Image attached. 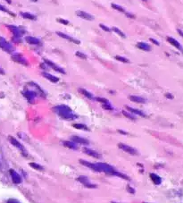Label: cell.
<instances>
[{
    "label": "cell",
    "mask_w": 183,
    "mask_h": 203,
    "mask_svg": "<svg viewBox=\"0 0 183 203\" xmlns=\"http://www.w3.org/2000/svg\"><path fill=\"white\" fill-rule=\"evenodd\" d=\"M80 163L82 164L83 166H88L90 169H92L96 172H102V173H105L107 174H111V175H116V176H119V177H122L123 179H127L129 180L130 178L124 174H122L121 173L116 172L114 170V168L112 167V166L108 165V164H105V163H90L89 161H86V160H82L81 159L80 160Z\"/></svg>",
    "instance_id": "obj_1"
},
{
    "label": "cell",
    "mask_w": 183,
    "mask_h": 203,
    "mask_svg": "<svg viewBox=\"0 0 183 203\" xmlns=\"http://www.w3.org/2000/svg\"><path fill=\"white\" fill-rule=\"evenodd\" d=\"M54 111L61 118L65 120H73L77 116L73 114L71 109L65 105H59L54 107Z\"/></svg>",
    "instance_id": "obj_2"
},
{
    "label": "cell",
    "mask_w": 183,
    "mask_h": 203,
    "mask_svg": "<svg viewBox=\"0 0 183 203\" xmlns=\"http://www.w3.org/2000/svg\"><path fill=\"white\" fill-rule=\"evenodd\" d=\"M0 48L4 51L8 52V53H12L13 51V49H14L13 47L11 45L10 43L7 42L4 38H2L1 36H0Z\"/></svg>",
    "instance_id": "obj_3"
},
{
    "label": "cell",
    "mask_w": 183,
    "mask_h": 203,
    "mask_svg": "<svg viewBox=\"0 0 183 203\" xmlns=\"http://www.w3.org/2000/svg\"><path fill=\"white\" fill-rule=\"evenodd\" d=\"M118 147H119L121 150H122L123 151L128 153V154H131V155H132V156H137V155H138V151H137L134 148L129 146V145H126V144H123V143H119V144H118Z\"/></svg>",
    "instance_id": "obj_4"
},
{
    "label": "cell",
    "mask_w": 183,
    "mask_h": 203,
    "mask_svg": "<svg viewBox=\"0 0 183 203\" xmlns=\"http://www.w3.org/2000/svg\"><path fill=\"white\" fill-rule=\"evenodd\" d=\"M78 181H79L80 183H82L84 186H86L87 188H91L92 189V188H96V187H97V185L93 184V183H92L86 176H84V175L78 177Z\"/></svg>",
    "instance_id": "obj_5"
},
{
    "label": "cell",
    "mask_w": 183,
    "mask_h": 203,
    "mask_svg": "<svg viewBox=\"0 0 183 203\" xmlns=\"http://www.w3.org/2000/svg\"><path fill=\"white\" fill-rule=\"evenodd\" d=\"M8 28L10 29L13 34L14 35V37L16 38H20L23 35V33L25 32V31L21 28H19V27H16V26H13V25H9Z\"/></svg>",
    "instance_id": "obj_6"
},
{
    "label": "cell",
    "mask_w": 183,
    "mask_h": 203,
    "mask_svg": "<svg viewBox=\"0 0 183 203\" xmlns=\"http://www.w3.org/2000/svg\"><path fill=\"white\" fill-rule=\"evenodd\" d=\"M76 14H77L78 16H80L82 19H84V20H94V16H93V15H91L90 14H89V13H87V12H84V11H77V12H76Z\"/></svg>",
    "instance_id": "obj_7"
},
{
    "label": "cell",
    "mask_w": 183,
    "mask_h": 203,
    "mask_svg": "<svg viewBox=\"0 0 183 203\" xmlns=\"http://www.w3.org/2000/svg\"><path fill=\"white\" fill-rule=\"evenodd\" d=\"M10 174H11V178H12V181L13 182V183L18 184V183H21V175L18 174V173L15 172V171L13 170V169H11Z\"/></svg>",
    "instance_id": "obj_8"
},
{
    "label": "cell",
    "mask_w": 183,
    "mask_h": 203,
    "mask_svg": "<svg viewBox=\"0 0 183 203\" xmlns=\"http://www.w3.org/2000/svg\"><path fill=\"white\" fill-rule=\"evenodd\" d=\"M9 141H10V142L13 145V146H15L17 149H19L20 150H21L23 153H25V150H24V148H23V146L21 144L20 142H18L15 138H13V137H12V136H10L9 137Z\"/></svg>",
    "instance_id": "obj_9"
},
{
    "label": "cell",
    "mask_w": 183,
    "mask_h": 203,
    "mask_svg": "<svg viewBox=\"0 0 183 203\" xmlns=\"http://www.w3.org/2000/svg\"><path fill=\"white\" fill-rule=\"evenodd\" d=\"M167 41H168V42H170V44H172L173 46H174L176 49H178L179 50L183 52V48L181 47V45L180 44V42H178L175 39H173L172 37H167Z\"/></svg>",
    "instance_id": "obj_10"
},
{
    "label": "cell",
    "mask_w": 183,
    "mask_h": 203,
    "mask_svg": "<svg viewBox=\"0 0 183 203\" xmlns=\"http://www.w3.org/2000/svg\"><path fill=\"white\" fill-rule=\"evenodd\" d=\"M56 34H57L59 37L63 38V39H65V40H67V41H71V42H73V43H75V44H80V41L75 40V39H73V38H71V36H69V35H67V34H64V33H63V32H59V31L56 32Z\"/></svg>",
    "instance_id": "obj_11"
},
{
    "label": "cell",
    "mask_w": 183,
    "mask_h": 203,
    "mask_svg": "<svg viewBox=\"0 0 183 203\" xmlns=\"http://www.w3.org/2000/svg\"><path fill=\"white\" fill-rule=\"evenodd\" d=\"M72 142H74L75 143H80V144H84V145H88L90 142L84 138H82V137H79V136H72L71 138Z\"/></svg>",
    "instance_id": "obj_12"
},
{
    "label": "cell",
    "mask_w": 183,
    "mask_h": 203,
    "mask_svg": "<svg viewBox=\"0 0 183 203\" xmlns=\"http://www.w3.org/2000/svg\"><path fill=\"white\" fill-rule=\"evenodd\" d=\"M13 60L17 63H20V64H28V62L27 60L22 57V56H20V55H14L13 56Z\"/></svg>",
    "instance_id": "obj_13"
},
{
    "label": "cell",
    "mask_w": 183,
    "mask_h": 203,
    "mask_svg": "<svg viewBox=\"0 0 183 203\" xmlns=\"http://www.w3.org/2000/svg\"><path fill=\"white\" fill-rule=\"evenodd\" d=\"M45 62H46V64H47L48 65L51 66L54 70L59 72H61V73H65V72H64L63 69H62L61 67H59V66H57L56 64H54L53 62H51L50 60H45Z\"/></svg>",
    "instance_id": "obj_14"
},
{
    "label": "cell",
    "mask_w": 183,
    "mask_h": 203,
    "mask_svg": "<svg viewBox=\"0 0 183 203\" xmlns=\"http://www.w3.org/2000/svg\"><path fill=\"white\" fill-rule=\"evenodd\" d=\"M25 41H27L29 44H31V45H40V41L37 38H34L32 36H27L25 38Z\"/></svg>",
    "instance_id": "obj_15"
},
{
    "label": "cell",
    "mask_w": 183,
    "mask_h": 203,
    "mask_svg": "<svg viewBox=\"0 0 183 203\" xmlns=\"http://www.w3.org/2000/svg\"><path fill=\"white\" fill-rule=\"evenodd\" d=\"M84 151H85L86 154H88L89 156H91L93 158H100V155H99L98 153L97 152V151H95V150H92L90 149L85 148V149H84Z\"/></svg>",
    "instance_id": "obj_16"
},
{
    "label": "cell",
    "mask_w": 183,
    "mask_h": 203,
    "mask_svg": "<svg viewBox=\"0 0 183 203\" xmlns=\"http://www.w3.org/2000/svg\"><path fill=\"white\" fill-rule=\"evenodd\" d=\"M137 48H139V49L144 51H150L151 50V48L148 44L145 43V42H139L137 44Z\"/></svg>",
    "instance_id": "obj_17"
},
{
    "label": "cell",
    "mask_w": 183,
    "mask_h": 203,
    "mask_svg": "<svg viewBox=\"0 0 183 203\" xmlns=\"http://www.w3.org/2000/svg\"><path fill=\"white\" fill-rule=\"evenodd\" d=\"M42 74H43V76H44L45 78H47L48 80H49V81H51L52 82H57V81H59V78H57V77L52 75V74L48 73V72H43Z\"/></svg>",
    "instance_id": "obj_18"
},
{
    "label": "cell",
    "mask_w": 183,
    "mask_h": 203,
    "mask_svg": "<svg viewBox=\"0 0 183 203\" xmlns=\"http://www.w3.org/2000/svg\"><path fill=\"white\" fill-rule=\"evenodd\" d=\"M23 95H24V97L29 100V101H31L32 100H34L35 99V97H36V94H35V92H31V91H27V92H23Z\"/></svg>",
    "instance_id": "obj_19"
},
{
    "label": "cell",
    "mask_w": 183,
    "mask_h": 203,
    "mask_svg": "<svg viewBox=\"0 0 183 203\" xmlns=\"http://www.w3.org/2000/svg\"><path fill=\"white\" fill-rule=\"evenodd\" d=\"M150 178L153 181V183H155V184H160L162 183V179L159 175L155 174H150Z\"/></svg>",
    "instance_id": "obj_20"
},
{
    "label": "cell",
    "mask_w": 183,
    "mask_h": 203,
    "mask_svg": "<svg viewBox=\"0 0 183 203\" xmlns=\"http://www.w3.org/2000/svg\"><path fill=\"white\" fill-rule=\"evenodd\" d=\"M126 108L131 112V113H132V114L140 115V116H143V117H146V115H145L142 111H140V110H138V109H136V108H132V107H126Z\"/></svg>",
    "instance_id": "obj_21"
},
{
    "label": "cell",
    "mask_w": 183,
    "mask_h": 203,
    "mask_svg": "<svg viewBox=\"0 0 183 203\" xmlns=\"http://www.w3.org/2000/svg\"><path fill=\"white\" fill-rule=\"evenodd\" d=\"M21 15L23 18H25V19H29V20H36V19H37V17H36L34 14H31V13H24V12H21Z\"/></svg>",
    "instance_id": "obj_22"
},
{
    "label": "cell",
    "mask_w": 183,
    "mask_h": 203,
    "mask_svg": "<svg viewBox=\"0 0 183 203\" xmlns=\"http://www.w3.org/2000/svg\"><path fill=\"white\" fill-rule=\"evenodd\" d=\"M63 145H64L66 148L71 149V150H77V149H78L76 143L74 142H63Z\"/></svg>",
    "instance_id": "obj_23"
},
{
    "label": "cell",
    "mask_w": 183,
    "mask_h": 203,
    "mask_svg": "<svg viewBox=\"0 0 183 203\" xmlns=\"http://www.w3.org/2000/svg\"><path fill=\"white\" fill-rule=\"evenodd\" d=\"M130 100L133 102L137 103H146V100L139 96H130Z\"/></svg>",
    "instance_id": "obj_24"
},
{
    "label": "cell",
    "mask_w": 183,
    "mask_h": 203,
    "mask_svg": "<svg viewBox=\"0 0 183 203\" xmlns=\"http://www.w3.org/2000/svg\"><path fill=\"white\" fill-rule=\"evenodd\" d=\"M79 91H80V92H81L82 94H83L85 97H87L88 99H90V100H93V99H94L93 95H92L90 92H88V91H86V90H84V89H80Z\"/></svg>",
    "instance_id": "obj_25"
},
{
    "label": "cell",
    "mask_w": 183,
    "mask_h": 203,
    "mask_svg": "<svg viewBox=\"0 0 183 203\" xmlns=\"http://www.w3.org/2000/svg\"><path fill=\"white\" fill-rule=\"evenodd\" d=\"M111 6H112V7L113 8V9L119 11V12H121V13H124V14H126V11L124 10V8H123L122 6H118V5H116V4H112Z\"/></svg>",
    "instance_id": "obj_26"
},
{
    "label": "cell",
    "mask_w": 183,
    "mask_h": 203,
    "mask_svg": "<svg viewBox=\"0 0 183 203\" xmlns=\"http://www.w3.org/2000/svg\"><path fill=\"white\" fill-rule=\"evenodd\" d=\"M73 127L77 128V129H81V130H89L85 124H82V123H75V124H73Z\"/></svg>",
    "instance_id": "obj_27"
},
{
    "label": "cell",
    "mask_w": 183,
    "mask_h": 203,
    "mask_svg": "<svg viewBox=\"0 0 183 203\" xmlns=\"http://www.w3.org/2000/svg\"><path fill=\"white\" fill-rule=\"evenodd\" d=\"M30 166H31V167H33V168H35V169H37V170H43V167L40 166V165H38V164H36V163H30Z\"/></svg>",
    "instance_id": "obj_28"
},
{
    "label": "cell",
    "mask_w": 183,
    "mask_h": 203,
    "mask_svg": "<svg viewBox=\"0 0 183 203\" xmlns=\"http://www.w3.org/2000/svg\"><path fill=\"white\" fill-rule=\"evenodd\" d=\"M115 59L118 60V61L122 62V63H129V62H130L127 58H125V57H121V56H116V57H115Z\"/></svg>",
    "instance_id": "obj_29"
},
{
    "label": "cell",
    "mask_w": 183,
    "mask_h": 203,
    "mask_svg": "<svg viewBox=\"0 0 183 203\" xmlns=\"http://www.w3.org/2000/svg\"><path fill=\"white\" fill-rule=\"evenodd\" d=\"M122 114L126 116V117H128V118H130V119H132V120H135L136 119V117L132 115L131 113H128V112L126 111H122Z\"/></svg>",
    "instance_id": "obj_30"
},
{
    "label": "cell",
    "mask_w": 183,
    "mask_h": 203,
    "mask_svg": "<svg viewBox=\"0 0 183 203\" xmlns=\"http://www.w3.org/2000/svg\"><path fill=\"white\" fill-rule=\"evenodd\" d=\"M112 31H115V32H116L117 34H119V35H120L121 37H122V38H125V34H124V33H123V32L121 31V30H119L118 28H116V27H113V28H112Z\"/></svg>",
    "instance_id": "obj_31"
},
{
    "label": "cell",
    "mask_w": 183,
    "mask_h": 203,
    "mask_svg": "<svg viewBox=\"0 0 183 203\" xmlns=\"http://www.w3.org/2000/svg\"><path fill=\"white\" fill-rule=\"evenodd\" d=\"M57 21L60 22V23H63V24H65V25L69 24V21H68L64 20V19H62V18H58V19H57Z\"/></svg>",
    "instance_id": "obj_32"
},
{
    "label": "cell",
    "mask_w": 183,
    "mask_h": 203,
    "mask_svg": "<svg viewBox=\"0 0 183 203\" xmlns=\"http://www.w3.org/2000/svg\"><path fill=\"white\" fill-rule=\"evenodd\" d=\"M99 26H100V28H102V30H104V31H107V32L111 31V29H109L107 26H105V25H104V24H100Z\"/></svg>",
    "instance_id": "obj_33"
},
{
    "label": "cell",
    "mask_w": 183,
    "mask_h": 203,
    "mask_svg": "<svg viewBox=\"0 0 183 203\" xmlns=\"http://www.w3.org/2000/svg\"><path fill=\"white\" fill-rule=\"evenodd\" d=\"M76 56L80 57H81V58H82V59H86V58H87L86 55L82 54V53H81V52H76Z\"/></svg>",
    "instance_id": "obj_34"
},
{
    "label": "cell",
    "mask_w": 183,
    "mask_h": 203,
    "mask_svg": "<svg viewBox=\"0 0 183 203\" xmlns=\"http://www.w3.org/2000/svg\"><path fill=\"white\" fill-rule=\"evenodd\" d=\"M0 10L3 11V12H6V13H8L9 14H12V15H13V14L11 13L10 11L7 10V9H6V7H4V6H1V5H0Z\"/></svg>",
    "instance_id": "obj_35"
},
{
    "label": "cell",
    "mask_w": 183,
    "mask_h": 203,
    "mask_svg": "<svg viewBox=\"0 0 183 203\" xmlns=\"http://www.w3.org/2000/svg\"><path fill=\"white\" fill-rule=\"evenodd\" d=\"M6 203H21L20 201H18L17 200H14V199H10V200H8L7 201V202Z\"/></svg>",
    "instance_id": "obj_36"
},
{
    "label": "cell",
    "mask_w": 183,
    "mask_h": 203,
    "mask_svg": "<svg viewBox=\"0 0 183 203\" xmlns=\"http://www.w3.org/2000/svg\"><path fill=\"white\" fill-rule=\"evenodd\" d=\"M150 41H152V42H153V43H154V44H155V45H157V46H159V45H160L158 41H155V40H154V39H152V38L150 39Z\"/></svg>",
    "instance_id": "obj_37"
},
{
    "label": "cell",
    "mask_w": 183,
    "mask_h": 203,
    "mask_svg": "<svg viewBox=\"0 0 183 203\" xmlns=\"http://www.w3.org/2000/svg\"><path fill=\"white\" fill-rule=\"evenodd\" d=\"M177 31L179 32V34H180V35H181V37H183V31H181V30H180V29H178V30H177Z\"/></svg>",
    "instance_id": "obj_38"
},
{
    "label": "cell",
    "mask_w": 183,
    "mask_h": 203,
    "mask_svg": "<svg viewBox=\"0 0 183 203\" xmlns=\"http://www.w3.org/2000/svg\"><path fill=\"white\" fill-rule=\"evenodd\" d=\"M166 96H167L168 98H170V99H173V96H172V95H169V94H166Z\"/></svg>",
    "instance_id": "obj_39"
},
{
    "label": "cell",
    "mask_w": 183,
    "mask_h": 203,
    "mask_svg": "<svg viewBox=\"0 0 183 203\" xmlns=\"http://www.w3.org/2000/svg\"><path fill=\"white\" fill-rule=\"evenodd\" d=\"M6 1L7 3H9V4H11V3H12V2H11V0H6Z\"/></svg>",
    "instance_id": "obj_40"
},
{
    "label": "cell",
    "mask_w": 183,
    "mask_h": 203,
    "mask_svg": "<svg viewBox=\"0 0 183 203\" xmlns=\"http://www.w3.org/2000/svg\"><path fill=\"white\" fill-rule=\"evenodd\" d=\"M31 1H34V2H37L38 0H31Z\"/></svg>",
    "instance_id": "obj_41"
},
{
    "label": "cell",
    "mask_w": 183,
    "mask_h": 203,
    "mask_svg": "<svg viewBox=\"0 0 183 203\" xmlns=\"http://www.w3.org/2000/svg\"><path fill=\"white\" fill-rule=\"evenodd\" d=\"M143 1H147V0H143Z\"/></svg>",
    "instance_id": "obj_42"
},
{
    "label": "cell",
    "mask_w": 183,
    "mask_h": 203,
    "mask_svg": "<svg viewBox=\"0 0 183 203\" xmlns=\"http://www.w3.org/2000/svg\"><path fill=\"white\" fill-rule=\"evenodd\" d=\"M111 203H117V202H111Z\"/></svg>",
    "instance_id": "obj_43"
}]
</instances>
